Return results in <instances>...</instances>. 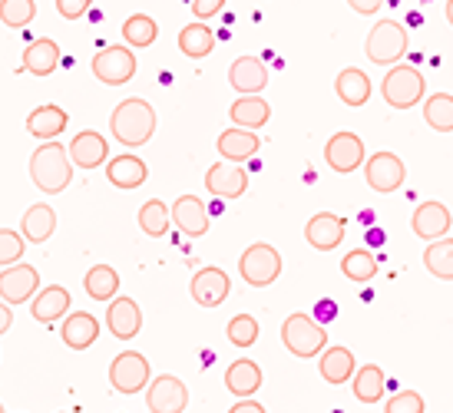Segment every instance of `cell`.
Returning <instances> with one entry per match:
<instances>
[{"mask_svg":"<svg viewBox=\"0 0 453 413\" xmlns=\"http://www.w3.org/2000/svg\"><path fill=\"white\" fill-rule=\"evenodd\" d=\"M110 133H113V139L119 146L139 149V146H146L156 136V110L146 100L129 96L110 116Z\"/></svg>","mask_w":453,"mask_h":413,"instance_id":"obj_1","label":"cell"},{"mask_svg":"<svg viewBox=\"0 0 453 413\" xmlns=\"http://www.w3.org/2000/svg\"><path fill=\"white\" fill-rule=\"evenodd\" d=\"M30 179H34V186L43 195H60L70 186V179H73V159H70L64 142L47 139L43 146L34 149V156H30Z\"/></svg>","mask_w":453,"mask_h":413,"instance_id":"obj_2","label":"cell"},{"mask_svg":"<svg viewBox=\"0 0 453 413\" xmlns=\"http://www.w3.org/2000/svg\"><path fill=\"white\" fill-rule=\"evenodd\" d=\"M281 344L288 348V354L302 357V361H311L327 348V331L325 325L311 317V314H288L285 325H281Z\"/></svg>","mask_w":453,"mask_h":413,"instance_id":"obj_3","label":"cell"},{"mask_svg":"<svg viewBox=\"0 0 453 413\" xmlns=\"http://www.w3.org/2000/svg\"><path fill=\"white\" fill-rule=\"evenodd\" d=\"M424 93H427L424 73L411 63H394V70H388L380 80V96L394 110H414L417 103L424 100Z\"/></svg>","mask_w":453,"mask_h":413,"instance_id":"obj_4","label":"cell"},{"mask_svg":"<svg viewBox=\"0 0 453 413\" xmlns=\"http://www.w3.org/2000/svg\"><path fill=\"white\" fill-rule=\"evenodd\" d=\"M407 47H411V37H407L403 24H397V20H378V24L371 27V34H367V40H365L367 60L378 63V66H394V63H401Z\"/></svg>","mask_w":453,"mask_h":413,"instance_id":"obj_5","label":"cell"},{"mask_svg":"<svg viewBox=\"0 0 453 413\" xmlns=\"http://www.w3.org/2000/svg\"><path fill=\"white\" fill-rule=\"evenodd\" d=\"M239 275L245 278V285H252V288L275 285L278 275H281V255H278V249H272L268 241L249 245L239 258Z\"/></svg>","mask_w":453,"mask_h":413,"instance_id":"obj_6","label":"cell"},{"mask_svg":"<svg viewBox=\"0 0 453 413\" xmlns=\"http://www.w3.org/2000/svg\"><path fill=\"white\" fill-rule=\"evenodd\" d=\"M89 66H93V76L100 83L123 87L136 76V53H133V47H103Z\"/></svg>","mask_w":453,"mask_h":413,"instance_id":"obj_7","label":"cell"},{"mask_svg":"<svg viewBox=\"0 0 453 413\" xmlns=\"http://www.w3.org/2000/svg\"><path fill=\"white\" fill-rule=\"evenodd\" d=\"M365 179L367 186L380 192V195H390V192H397L403 186V179H407V169H403V159L401 156H394V152L380 149L374 156H367L365 159Z\"/></svg>","mask_w":453,"mask_h":413,"instance_id":"obj_8","label":"cell"},{"mask_svg":"<svg viewBox=\"0 0 453 413\" xmlns=\"http://www.w3.org/2000/svg\"><path fill=\"white\" fill-rule=\"evenodd\" d=\"M150 380H152L150 361L139 351L116 354L113 363H110V384H113V390H119V394H139V390H146Z\"/></svg>","mask_w":453,"mask_h":413,"instance_id":"obj_9","label":"cell"},{"mask_svg":"<svg viewBox=\"0 0 453 413\" xmlns=\"http://www.w3.org/2000/svg\"><path fill=\"white\" fill-rule=\"evenodd\" d=\"M367 159L365 152V139L357 136V133H348V129H341L334 136L327 139L325 146V163L338 172V176H348L354 169H361Z\"/></svg>","mask_w":453,"mask_h":413,"instance_id":"obj_10","label":"cell"},{"mask_svg":"<svg viewBox=\"0 0 453 413\" xmlns=\"http://www.w3.org/2000/svg\"><path fill=\"white\" fill-rule=\"evenodd\" d=\"M146 407L152 413H182L189 407V387L173 374H159L146 384Z\"/></svg>","mask_w":453,"mask_h":413,"instance_id":"obj_11","label":"cell"},{"mask_svg":"<svg viewBox=\"0 0 453 413\" xmlns=\"http://www.w3.org/2000/svg\"><path fill=\"white\" fill-rule=\"evenodd\" d=\"M40 291V272L34 264H7L4 272H0V298L7 301V304H27V301L34 298Z\"/></svg>","mask_w":453,"mask_h":413,"instance_id":"obj_12","label":"cell"},{"mask_svg":"<svg viewBox=\"0 0 453 413\" xmlns=\"http://www.w3.org/2000/svg\"><path fill=\"white\" fill-rule=\"evenodd\" d=\"M205 188H209V195H215V199H242L245 188H249V172L239 163L222 159V163L209 165Z\"/></svg>","mask_w":453,"mask_h":413,"instance_id":"obj_13","label":"cell"},{"mask_svg":"<svg viewBox=\"0 0 453 413\" xmlns=\"http://www.w3.org/2000/svg\"><path fill=\"white\" fill-rule=\"evenodd\" d=\"M189 291H192V301H196L199 308H219V304L228 298L232 281H228V275L222 268L209 264V268H199V272L192 275Z\"/></svg>","mask_w":453,"mask_h":413,"instance_id":"obj_14","label":"cell"},{"mask_svg":"<svg viewBox=\"0 0 453 413\" xmlns=\"http://www.w3.org/2000/svg\"><path fill=\"white\" fill-rule=\"evenodd\" d=\"M70 152V159H73L76 169H100L106 159H110V142L103 133L96 129H83V133H76L73 142L66 146Z\"/></svg>","mask_w":453,"mask_h":413,"instance_id":"obj_15","label":"cell"},{"mask_svg":"<svg viewBox=\"0 0 453 413\" xmlns=\"http://www.w3.org/2000/svg\"><path fill=\"white\" fill-rule=\"evenodd\" d=\"M169 212H173V226H176L182 235L202 238L209 232V209H205V202H202L199 195H179Z\"/></svg>","mask_w":453,"mask_h":413,"instance_id":"obj_16","label":"cell"},{"mask_svg":"<svg viewBox=\"0 0 453 413\" xmlns=\"http://www.w3.org/2000/svg\"><path fill=\"white\" fill-rule=\"evenodd\" d=\"M344 218L334 212H318L308 218L304 226V238L315 251H334L344 241Z\"/></svg>","mask_w":453,"mask_h":413,"instance_id":"obj_17","label":"cell"},{"mask_svg":"<svg viewBox=\"0 0 453 413\" xmlns=\"http://www.w3.org/2000/svg\"><path fill=\"white\" fill-rule=\"evenodd\" d=\"M453 226V215L443 202H420L417 205L414 218H411V228H414L417 238L424 241H434V238H443Z\"/></svg>","mask_w":453,"mask_h":413,"instance_id":"obj_18","label":"cell"},{"mask_svg":"<svg viewBox=\"0 0 453 413\" xmlns=\"http://www.w3.org/2000/svg\"><path fill=\"white\" fill-rule=\"evenodd\" d=\"M215 149H219V156L228 159V163H249V159H255V152L262 149V139H258L255 129L232 126V129H226V133H219Z\"/></svg>","mask_w":453,"mask_h":413,"instance_id":"obj_19","label":"cell"},{"mask_svg":"<svg viewBox=\"0 0 453 413\" xmlns=\"http://www.w3.org/2000/svg\"><path fill=\"white\" fill-rule=\"evenodd\" d=\"M228 83L242 96H255L268 87V66L258 57H239V60L228 66Z\"/></svg>","mask_w":453,"mask_h":413,"instance_id":"obj_20","label":"cell"},{"mask_svg":"<svg viewBox=\"0 0 453 413\" xmlns=\"http://www.w3.org/2000/svg\"><path fill=\"white\" fill-rule=\"evenodd\" d=\"M106 327L119 340H133L142 331V311L133 298H113L106 308Z\"/></svg>","mask_w":453,"mask_h":413,"instance_id":"obj_21","label":"cell"},{"mask_svg":"<svg viewBox=\"0 0 453 413\" xmlns=\"http://www.w3.org/2000/svg\"><path fill=\"white\" fill-rule=\"evenodd\" d=\"M60 338L70 351H87L96 344L100 338V321L93 317L89 311H73L64 317V325H60Z\"/></svg>","mask_w":453,"mask_h":413,"instance_id":"obj_22","label":"cell"},{"mask_svg":"<svg viewBox=\"0 0 453 413\" xmlns=\"http://www.w3.org/2000/svg\"><path fill=\"white\" fill-rule=\"evenodd\" d=\"M106 179H110V186L129 192V188H139L150 179V165L142 163L139 156H133V152H123V156L106 159Z\"/></svg>","mask_w":453,"mask_h":413,"instance_id":"obj_23","label":"cell"},{"mask_svg":"<svg viewBox=\"0 0 453 413\" xmlns=\"http://www.w3.org/2000/svg\"><path fill=\"white\" fill-rule=\"evenodd\" d=\"M318 371H321V377H325V384L341 387V384H348V380L354 377L357 361H354V354L348 351V348L334 344V348H325V351L318 354Z\"/></svg>","mask_w":453,"mask_h":413,"instance_id":"obj_24","label":"cell"},{"mask_svg":"<svg viewBox=\"0 0 453 413\" xmlns=\"http://www.w3.org/2000/svg\"><path fill=\"white\" fill-rule=\"evenodd\" d=\"M30 314H34V321H40V325H53V321L66 317L70 314V291L60 288V285L37 291L30 298Z\"/></svg>","mask_w":453,"mask_h":413,"instance_id":"obj_25","label":"cell"},{"mask_svg":"<svg viewBox=\"0 0 453 413\" xmlns=\"http://www.w3.org/2000/svg\"><path fill=\"white\" fill-rule=\"evenodd\" d=\"M66 123H70V116H66L64 106H57V103H43V106H37L34 113L27 116V133L34 139H57L60 133L66 129Z\"/></svg>","mask_w":453,"mask_h":413,"instance_id":"obj_26","label":"cell"},{"mask_svg":"<svg viewBox=\"0 0 453 413\" xmlns=\"http://www.w3.org/2000/svg\"><path fill=\"white\" fill-rule=\"evenodd\" d=\"M334 93H338V100L344 103V106L357 110V106H365V103L371 100L374 87H371V76H367L365 70L348 66V70H341L338 80H334Z\"/></svg>","mask_w":453,"mask_h":413,"instance_id":"obj_27","label":"cell"},{"mask_svg":"<svg viewBox=\"0 0 453 413\" xmlns=\"http://www.w3.org/2000/svg\"><path fill=\"white\" fill-rule=\"evenodd\" d=\"M53 232H57V212H53V205H47V202L30 205L24 212V218H20V235L30 245H43Z\"/></svg>","mask_w":453,"mask_h":413,"instance_id":"obj_28","label":"cell"},{"mask_svg":"<svg viewBox=\"0 0 453 413\" xmlns=\"http://www.w3.org/2000/svg\"><path fill=\"white\" fill-rule=\"evenodd\" d=\"M351 387H354V397L367 407H374V403L384 401V390H388V377L380 371L378 363H365V367H357L351 377Z\"/></svg>","mask_w":453,"mask_h":413,"instance_id":"obj_29","label":"cell"},{"mask_svg":"<svg viewBox=\"0 0 453 413\" xmlns=\"http://www.w3.org/2000/svg\"><path fill=\"white\" fill-rule=\"evenodd\" d=\"M226 387L235 394V397H252L262 387V367L249 357H239V361L228 363L226 371Z\"/></svg>","mask_w":453,"mask_h":413,"instance_id":"obj_30","label":"cell"},{"mask_svg":"<svg viewBox=\"0 0 453 413\" xmlns=\"http://www.w3.org/2000/svg\"><path fill=\"white\" fill-rule=\"evenodd\" d=\"M228 116H232V123L242 126V129H262L268 119H272V106H268V100L265 96H239V100L232 103V110H228Z\"/></svg>","mask_w":453,"mask_h":413,"instance_id":"obj_31","label":"cell"},{"mask_svg":"<svg viewBox=\"0 0 453 413\" xmlns=\"http://www.w3.org/2000/svg\"><path fill=\"white\" fill-rule=\"evenodd\" d=\"M57 66H60V47H57V40H50V37L34 40V43L24 50V70L27 73L50 76Z\"/></svg>","mask_w":453,"mask_h":413,"instance_id":"obj_32","label":"cell"},{"mask_svg":"<svg viewBox=\"0 0 453 413\" xmlns=\"http://www.w3.org/2000/svg\"><path fill=\"white\" fill-rule=\"evenodd\" d=\"M179 50L186 53L189 60H202L215 50V34L205 20H196V24H186L179 30Z\"/></svg>","mask_w":453,"mask_h":413,"instance_id":"obj_33","label":"cell"},{"mask_svg":"<svg viewBox=\"0 0 453 413\" xmlns=\"http://www.w3.org/2000/svg\"><path fill=\"white\" fill-rule=\"evenodd\" d=\"M83 288L93 301H113L119 291V275L113 264H93L83 278Z\"/></svg>","mask_w":453,"mask_h":413,"instance_id":"obj_34","label":"cell"},{"mask_svg":"<svg viewBox=\"0 0 453 413\" xmlns=\"http://www.w3.org/2000/svg\"><path fill=\"white\" fill-rule=\"evenodd\" d=\"M424 268L441 281H453V238H434L424 251Z\"/></svg>","mask_w":453,"mask_h":413,"instance_id":"obj_35","label":"cell"},{"mask_svg":"<svg viewBox=\"0 0 453 413\" xmlns=\"http://www.w3.org/2000/svg\"><path fill=\"white\" fill-rule=\"evenodd\" d=\"M341 272L348 281H357V285H365L371 278L378 275V255L371 249H354L348 251L344 258H341Z\"/></svg>","mask_w":453,"mask_h":413,"instance_id":"obj_36","label":"cell"},{"mask_svg":"<svg viewBox=\"0 0 453 413\" xmlns=\"http://www.w3.org/2000/svg\"><path fill=\"white\" fill-rule=\"evenodd\" d=\"M156 37H159V24L152 20L150 13H133V17H127V24H123V40H127V47L142 50V47H152Z\"/></svg>","mask_w":453,"mask_h":413,"instance_id":"obj_37","label":"cell"},{"mask_svg":"<svg viewBox=\"0 0 453 413\" xmlns=\"http://www.w3.org/2000/svg\"><path fill=\"white\" fill-rule=\"evenodd\" d=\"M173 226V212L165 209V202L150 199L142 209H139V228L146 232L150 238H163Z\"/></svg>","mask_w":453,"mask_h":413,"instance_id":"obj_38","label":"cell"},{"mask_svg":"<svg viewBox=\"0 0 453 413\" xmlns=\"http://www.w3.org/2000/svg\"><path fill=\"white\" fill-rule=\"evenodd\" d=\"M424 119L437 133H453V96L450 93H434L424 103Z\"/></svg>","mask_w":453,"mask_h":413,"instance_id":"obj_39","label":"cell"},{"mask_svg":"<svg viewBox=\"0 0 453 413\" xmlns=\"http://www.w3.org/2000/svg\"><path fill=\"white\" fill-rule=\"evenodd\" d=\"M34 17H37V4L34 0H0V20L13 27V30H24Z\"/></svg>","mask_w":453,"mask_h":413,"instance_id":"obj_40","label":"cell"},{"mask_svg":"<svg viewBox=\"0 0 453 413\" xmlns=\"http://www.w3.org/2000/svg\"><path fill=\"white\" fill-rule=\"evenodd\" d=\"M226 334H228V340L235 344V348H252L255 340H258V321H255L252 314H235L232 321H228V327H226Z\"/></svg>","mask_w":453,"mask_h":413,"instance_id":"obj_41","label":"cell"},{"mask_svg":"<svg viewBox=\"0 0 453 413\" xmlns=\"http://www.w3.org/2000/svg\"><path fill=\"white\" fill-rule=\"evenodd\" d=\"M27 251V238L20 232H13V228H0V268H7V264H17L24 258Z\"/></svg>","mask_w":453,"mask_h":413,"instance_id":"obj_42","label":"cell"},{"mask_svg":"<svg viewBox=\"0 0 453 413\" xmlns=\"http://www.w3.org/2000/svg\"><path fill=\"white\" fill-rule=\"evenodd\" d=\"M384 410L388 413H424L427 410V403H424V397H420L417 390H401V394L390 397Z\"/></svg>","mask_w":453,"mask_h":413,"instance_id":"obj_43","label":"cell"},{"mask_svg":"<svg viewBox=\"0 0 453 413\" xmlns=\"http://www.w3.org/2000/svg\"><path fill=\"white\" fill-rule=\"evenodd\" d=\"M93 7V0H57V11L64 20H80Z\"/></svg>","mask_w":453,"mask_h":413,"instance_id":"obj_44","label":"cell"},{"mask_svg":"<svg viewBox=\"0 0 453 413\" xmlns=\"http://www.w3.org/2000/svg\"><path fill=\"white\" fill-rule=\"evenodd\" d=\"M226 4L228 0H192V13H196V20H209V17H219Z\"/></svg>","mask_w":453,"mask_h":413,"instance_id":"obj_45","label":"cell"},{"mask_svg":"<svg viewBox=\"0 0 453 413\" xmlns=\"http://www.w3.org/2000/svg\"><path fill=\"white\" fill-rule=\"evenodd\" d=\"M348 7L354 13H361V17H374L384 7V0H348Z\"/></svg>","mask_w":453,"mask_h":413,"instance_id":"obj_46","label":"cell"},{"mask_svg":"<svg viewBox=\"0 0 453 413\" xmlns=\"http://www.w3.org/2000/svg\"><path fill=\"white\" fill-rule=\"evenodd\" d=\"M315 317L321 321V325H327V321H334L338 317V304L334 301H318V308H315Z\"/></svg>","mask_w":453,"mask_h":413,"instance_id":"obj_47","label":"cell"},{"mask_svg":"<svg viewBox=\"0 0 453 413\" xmlns=\"http://www.w3.org/2000/svg\"><path fill=\"white\" fill-rule=\"evenodd\" d=\"M232 413H265V407L252 397H239V403L232 407Z\"/></svg>","mask_w":453,"mask_h":413,"instance_id":"obj_48","label":"cell"},{"mask_svg":"<svg viewBox=\"0 0 453 413\" xmlns=\"http://www.w3.org/2000/svg\"><path fill=\"white\" fill-rule=\"evenodd\" d=\"M11 327H13V308L4 298H0V334H7Z\"/></svg>","mask_w":453,"mask_h":413,"instance_id":"obj_49","label":"cell"},{"mask_svg":"<svg viewBox=\"0 0 453 413\" xmlns=\"http://www.w3.org/2000/svg\"><path fill=\"white\" fill-rule=\"evenodd\" d=\"M367 241H371V245H380V241H384V232H367Z\"/></svg>","mask_w":453,"mask_h":413,"instance_id":"obj_50","label":"cell"},{"mask_svg":"<svg viewBox=\"0 0 453 413\" xmlns=\"http://www.w3.org/2000/svg\"><path fill=\"white\" fill-rule=\"evenodd\" d=\"M447 24L453 27V0H447Z\"/></svg>","mask_w":453,"mask_h":413,"instance_id":"obj_51","label":"cell"},{"mask_svg":"<svg viewBox=\"0 0 453 413\" xmlns=\"http://www.w3.org/2000/svg\"><path fill=\"white\" fill-rule=\"evenodd\" d=\"M0 410H4V407H0Z\"/></svg>","mask_w":453,"mask_h":413,"instance_id":"obj_52","label":"cell"}]
</instances>
